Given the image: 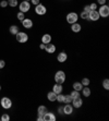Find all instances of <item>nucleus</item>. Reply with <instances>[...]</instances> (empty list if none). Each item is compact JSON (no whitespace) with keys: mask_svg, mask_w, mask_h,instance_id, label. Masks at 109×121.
<instances>
[{"mask_svg":"<svg viewBox=\"0 0 109 121\" xmlns=\"http://www.w3.org/2000/svg\"><path fill=\"white\" fill-rule=\"evenodd\" d=\"M65 81V73L63 71H57L55 74V82L58 84H63Z\"/></svg>","mask_w":109,"mask_h":121,"instance_id":"nucleus-1","label":"nucleus"},{"mask_svg":"<svg viewBox=\"0 0 109 121\" xmlns=\"http://www.w3.org/2000/svg\"><path fill=\"white\" fill-rule=\"evenodd\" d=\"M78 20V15L76 12H70V13L67 14V22L69 24H73V23H76Z\"/></svg>","mask_w":109,"mask_h":121,"instance_id":"nucleus-2","label":"nucleus"},{"mask_svg":"<svg viewBox=\"0 0 109 121\" xmlns=\"http://www.w3.org/2000/svg\"><path fill=\"white\" fill-rule=\"evenodd\" d=\"M98 13L100 17H108L109 15V6L107 4H103L100 6V8L98 9Z\"/></svg>","mask_w":109,"mask_h":121,"instance_id":"nucleus-3","label":"nucleus"},{"mask_svg":"<svg viewBox=\"0 0 109 121\" xmlns=\"http://www.w3.org/2000/svg\"><path fill=\"white\" fill-rule=\"evenodd\" d=\"M15 38H17V40L19 43L24 44V43H26L28 40V35L26 33H24V32H19V33L15 35Z\"/></svg>","mask_w":109,"mask_h":121,"instance_id":"nucleus-4","label":"nucleus"},{"mask_svg":"<svg viewBox=\"0 0 109 121\" xmlns=\"http://www.w3.org/2000/svg\"><path fill=\"white\" fill-rule=\"evenodd\" d=\"M0 105L2 106L3 109H10L12 107V100L8 97H2L0 100Z\"/></svg>","mask_w":109,"mask_h":121,"instance_id":"nucleus-5","label":"nucleus"},{"mask_svg":"<svg viewBox=\"0 0 109 121\" xmlns=\"http://www.w3.org/2000/svg\"><path fill=\"white\" fill-rule=\"evenodd\" d=\"M19 9H20V11L23 12V13H26V12H28V11H30V9H31L30 1H24V0H23L22 2L19 4Z\"/></svg>","mask_w":109,"mask_h":121,"instance_id":"nucleus-6","label":"nucleus"},{"mask_svg":"<svg viewBox=\"0 0 109 121\" xmlns=\"http://www.w3.org/2000/svg\"><path fill=\"white\" fill-rule=\"evenodd\" d=\"M35 12L38 15H44L47 12V8L44 4H42V3H38L37 6H35Z\"/></svg>","mask_w":109,"mask_h":121,"instance_id":"nucleus-7","label":"nucleus"},{"mask_svg":"<svg viewBox=\"0 0 109 121\" xmlns=\"http://www.w3.org/2000/svg\"><path fill=\"white\" fill-rule=\"evenodd\" d=\"M100 19V17H99V13H98L97 10H91L90 12H88V20L90 21H98Z\"/></svg>","mask_w":109,"mask_h":121,"instance_id":"nucleus-8","label":"nucleus"},{"mask_svg":"<svg viewBox=\"0 0 109 121\" xmlns=\"http://www.w3.org/2000/svg\"><path fill=\"white\" fill-rule=\"evenodd\" d=\"M82 105H83V99L81 98V96L72 99V106H73V108H81Z\"/></svg>","mask_w":109,"mask_h":121,"instance_id":"nucleus-9","label":"nucleus"},{"mask_svg":"<svg viewBox=\"0 0 109 121\" xmlns=\"http://www.w3.org/2000/svg\"><path fill=\"white\" fill-rule=\"evenodd\" d=\"M43 117H44V121H56L57 120V117L55 116L53 112H48L47 111Z\"/></svg>","mask_w":109,"mask_h":121,"instance_id":"nucleus-10","label":"nucleus"},{"mask_svg":"<svg viewBox=\"0 0 109 121\" xmlns=\"http://www.w3.org/2000/svg\"><path fill=\"white\" fill-rule=\"evenodd\" d=\"M67 59H68V55H67V52H64V51L59 52V55L57 56V60H58L60 63H63L64 61H67Z\"/></svg>","mask_w":109,"mask_h":121,"instance_id":"nucleus-11","label":"nucleus"},{"mask_svg":"<svg viewBox=\"0 0 109 121\" xmlns=\"http://www.w3.org/2000/svg\"><path fill=\"white\" fill-rule=\"evenodd\" d=\"M73 112V106L70 104H65L63 106V115H71Z\"/></svg>","mask_w":109,"mask_h":121,"instance_id":"nucleus-12","label":"nucleus"},{"mask_svg":"<svg viewBox=\"0 0 109 121\" xmlns=\"http://www.w3.org/2000/svg\"><path fill=\"white\" fill-rule=\"evenodd\" d=\"M45 50H46V52H48V54H53V52L56 51V46L53 45V44H51V43H49V44L46 45Z\"/></svg>","mask_w":109,"mask_h":121,"instance_id":"nucleus-13","label":"nucleus"},{"mask_svg":"<svg viewBox=\"0 0 109 121\" xmlns=\"http://www.w3.org/2000/svg\"><path fill=\"white\" fill-rule=\"evenodd\" d=\"M22 25H23V27H25V28H32V26H33V21H32L31 19H24V20L22 21Z\"/></svg>","mask_w":109,"mask_h":121,"instance_id":"nucleus-14","label":"nucleus"},{"mask_svg":"<svg viewBox=\"0 0 109 121\" xmlns=\"http://www.w3.org/2000/svg\"><path fill=\"white\" fill-rule=\"evenodd\" d=\"M51 39H52V38H51L50 34H44L42 36V43L43 44H46V45L49 44V43H51Z\"/></svg>","mask_w":109,"mask_h":121,"instance_id":"nucleus-15","label":"nucleus"},{"mask_svg":"<svg viewBox=\"0 0 109 121\" xmlns=\"http://www.w3.org/2000/svg\"><path fill=\"white\" fill-rule=\"evenodd\" d=\"M62 91H63V87H62V84H58V83H56V84L53 85L52 87V92H55V93L58 95V94L62 93Z\"/></svg>","mask_w":109,"mask_h":121,"instance_id":"nucleus-16","label":"nucleus"},{"mask_svg":"<svg viewBox=\"0 0 109 121\" xmlns=\"http://www.w3.org/2000/svg\"><path fill=\"white\" fill-rule=\"evenodd\" d=\"M71 30H72V32H74V33H78V32L82 30V25L78 22L73 23V24H71Z\"/></svg>","mask_w":109,"mask_h":121,"instance_id":"nucleus-17","label":"nucleus"},{"mask_svg":"<svg viewBox=\"0 0 109 121\" xmlns=\"http://www.w3.org/2000/svg\"><path fill=\"white\" fill-rule=\"evenodd\" d=\"M47 98H48V100L49 101H56V99H57V94L55 93V92H49V93L47 94Z\"/></svg>","mask_w":109,"mask_h":121,"instance_id":"nucleus-18","label":"nucleus"},{"mask_svg":"<svg viewBox=\"0 0 109 121\" xmlns=\"http://www.w3.org/2000/svg\"><path fill=\"white\" fill-rule=\"evenodd\" d=\"M81 92H82V94H83V96H85V97H90L91 96V90H90V87H87V86H83Z\"/></svg>","mask_w":109,"mask_h":121,"instance_id":"nucleus-19","label":"nucleus"},{"mask_svg":"<svg viewBox=\"0 0 109 121\" xmlns=\"http://www.w3.org/2000/svg\"><path fill=\"white\" fill-rule=\"evenodd\" d=\"M47 112V108L45 107V106H39L38 108H37V113H38V116H44L45 113Z\"/></svg>","mask_w":109,"mask_h":121,"instance_id":"nucleus-20","label":"nucleus"},{"mask_svg":"<svg viewBox=\"0 0 109 121\" xmlns=\"http://www.w3.org/2000/svg\"><path fill=\"white\" fill-rule=\"evenodd\" d=\"M9 31H10V33H11L12 35H17V34L20 32V30H19V26L17 25H11Z\"/></svg>","mask_w":109,"mask_h":121,"instance_id":"nucleus-21","label":"nucleus"},{"mask_svg":"<svg viewBox=\"0 0 109 121\" xmlns=\"http://www.w3.org/2000/svg\"><path fill=\"white\" fill-rule=\"evenodd\" d=\"M72 87H73V90H75V91H78V92H81V90L83 88V85H82L81 82H75V83H73Z\"/></svg>","mask_w":109,"mask_h":121,"instance_id":"nucleus-22","label":"nucleus"},{"mask_svg":"<svg viewBox=\"0 0 109 121\" xmlns=\"http://www.w3.org/2000/svg\"><path fill=\"white\" fill-rule=\"evenodd\" d=\"M72 96L70 95V94H69V95H64V104H71V103H72Z\"/></svg>","mask_w":109,"mask_h":121,"instance_id":"nucleus-23","label":"nucleus"},{"mask_svg":"<svg viewBox=\"0 0 109 121\" xmlns=\"http://www.w3.org/2000/svg\"><path fill=\"white\" fill-rule=\"evenodd\" d=\"M70 95L72 96V98H76V97H80V92H78V91H75V90H73L72 92H71L70 93Z\"/></svg>","mask_w":109,"mask_h":121,"instance_id":"nucleus-24","label":"nucleus"},{"mask_svg":"<svg viewBox=\"0 0 109 121\" xmlns=\"http://www.w3.org/2000/svg\"><path fill=\"white\" fill-rule=\"evenodd\" d=\"M8 6L12 7V8L17 7V0H8Z\"/></svg>","mask_w":109,"mask_h":121,"instance_id":"nucleus-25","label":"nucleus"},{"mask_svg":"<svg viewBox=\"0 0 109 121\" xmlns=\"http://www.w3.org/2000/svg\"><path fill=\"white\" fill-rule=\"evenodd\" d=\"M82 85L83 86H88L90 85V83H91V81H90V79H87V78H84V79H82Z\"/></svg>","mask_w":109,"mask_h":121,"instance_id":"nucleus-26","label":"nucleus"},{"mask_svg":"<svg viewBox=\"0 0 109 121\" xmlns=\"http://www.w3.org/2000/svg\"><path fill=\"white\" fill-rule=\"evenodd\" d=\"M56 100L59 101V103H63V101H64V95L62 93L58 94V95H57V99H56Z\"/></svg>","mask_w":109,"mask_h":121,"instance_id":"nucleus-27","label":"nucleus"},{"mask_svg":"<svg viewBox=\"0 0 109 121\" xmlns=\"http://www.w3.org/2000/svg\"><path fill=\"white\" fill-rule=\"evenodd\" d=\"M103 87L105 90H109V80L108 79H105L103 81Z\"/></svg>","mask_w":109,"mask_h":121,"instance_id":"nucleus-28","label":"nucleus"},{"mask_svg":"<svg viewBox=\"0 0 109 121\" xmlns=\"http://www.w3.org/2000/svg\"><path fill=\"white\" fill-rule=\"evenodd\" d=\"M17 19H19L20 21H21V22H22V21L24 20V19H25V15H24V13H23V12H21V11H20L19 13L17 14Z\"/></svg>","mask_w":109,"mask_h":121,"instance_id":"nucleus-29","label":"nucleus"},{"mask_svg":"<svg viewBox=\"0 0 109 121\" xmlns=\"http://www.w3.org/2000/svg\"><path fill=\"white\" fill-rule=\"evenodd\" d=\"M0 120H2V121H9V120H10V116L7 115V113H3V115L1 116Z\"/></svg>","mask_w":109,"mask_h":121,"instance_id":"nucleus-30","label":"nucleus"},{"mask_svg":"<svg viewBox=\"0 0 109 121\" xmlns=\"http://www.w3.org/2000/svg\"><path fill=\"white\" fill-rule=\"evenodd\" d=\"M81 17L83 19V20H88V13L85 12V11H83L81 13Z\"/></svg>","mask_w":109,"mask_h":121,"instance_id":"nucleus-31","label":"nucleus"},{"mask_svg":"<svg viewBox=\"0 0 109 121\" xmlns=\"http://www.w3.org/2000/svg\"><path fill=\"white\" fill-rule=\"evenodd\" d=\"M7 6H8V1H7V0H2V1L0 2V7H1V8H6Z\"/></svg>","mask_w":109,"mask_h":121,"instance_id":"nucleus-32","label":"nucleus"},{"mask_svg":"<svg viewBox=\"0 0 109 121\" xmlns=\"http://www.w3.org/2000/svg\"><path fill=\"white\" fill-rule=\"evenodd\" d=\"M88 6H90L91 10H96V9H97V4H96V3H91Z\"/></svg>","mask_w":109,"mask_h":121,"instance_id":"nucleus-33","label":"nucleus"},{"mask_svg":"<svg viewBox=\"0 0 109 121\" xmlns=\"http://www.w3.org/2000/svg\"><path fill=\"white\" fill-rule=\"evenodd\" d=\"M4 65H6L4 60H0V69H3V68H4Z\"/></svg>","mask_w":109,"mask_h":121,"instance_id":"nucleus-34","label":"nucleus"},{"mask_svg":"<svg viewBox=\"0 0 109 121\" xmlns=\"http://www.w3.org/2000/svg\"><path fill=\"white\" fill-rule=\"evenodd\" d=\"M31 2L33 3L34 6H37L38 3H40V0H31Z\"/></svg>","mask_w":109,"mask_h":121,"instance_id":"nucleus-35","label":"nucleus"},{"mask_svg":"<svg viewBox=\"0 0 109 121\" xmlns=\"http://www.w3.org/2000/svg\"><path fill=\"white\" fill-rule=\"evenodd\" d=\"M107 0H97V3H99L100 6H103V4H106Z\"/></svg>","mask_w":109,"mask_h":121,"instance_id":"nucleus-36","label":"nucleus"},{"mask_svg":"<svg viewBox=\"0 0 109 121\" xmlns=\"http://www.w3.org/2000/svg\"><path fill=\"white\" fill-rule=\"evenodd\" d=\"M58 112L60 113V115H63V106H62V107H59V108H58Z\"/></svg>","mask_w":109,"mask_h":121,"instance_id":"nucleus-37","label":"nucleus"},{"mask_svg":"<svg viewBox=\"0 0 109 121\" xmlns=\"http://www.w3.org/2000/svg\"><path fill=\"white\" fill-rule=\"evenodd\" d=\"M84 11H85V12H87V13H88V12L91 11L90 6H85V7H84Z\"/></svg>","mask_w":109,"mask_h":121,"instance_id":"nucleus-38","label":"nucleus"},{"mask_svg":"<svg viewBox=\"0 0 109 121\" xmlns=\"http://www.w3.org/2000/svg\"><path fill=\"white\" fill-rule=\"evenodd\" d=\"M45 47H46V44H43V43H42V44L39 45V48H40L42 50H43V49H45Z\"/></svg>","mask_w":109,"mask_h":121,"instance_id":"nucleus-39","label":"nucleus"},{"mask_svg":"<svg viewBox=\"0 0 109 121\" xmlns=\"http://www.w3.org/2000/svg\"><path fill=\"white\" fill-rule=\"evenodd\" d=\"M37 120L38 121H44V117H43V116H38V117H37Z\"/></svg>","mask_w":109,"mask_h":121,"instance_id":"nucleus-40","label":"nucleus"},{"mask_svg":"<svg viewBox=\"0 0 109 121\" xmlns=\"http://www.w3.org/2000/svg\"><path fill=\"white\" fill-rule=\"evenodd\" d=\"M24 1H31V0H24Z\"/></svg>","mask_w":109,"mask_h":121,"instance_id":"nucleus-41","label":"nucleus"},{"mask_svg":"<svg viewBox=\"0 0 109 121\" xmlns=\"http://www.w3.org/2000/svg\"><path fill=\"white\" fill-rule=\"evenodd\" d=\"M0 91H1V85H0Z\"/></svg>","mask_w":109,"mask_h":121,"instance_id":"nucleus-42","label":"nucleus"}]
</instances>
